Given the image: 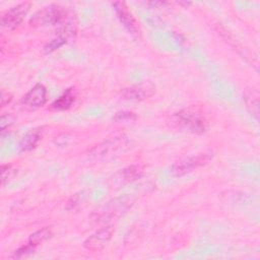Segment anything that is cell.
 Returning a JSON list of instances; mask_svg holds the SVG:
<instances>
[{"label": "cell", "mask_w": 260, "mask_h": 260, "mask_svg": "<svg viewBox=\"0 0 260 260\" xmlns=\"http://www.w3.org/2000/svg\"><path fill=\"white\" fill-rule=\"evenodd\" d=\"M143 175V169L139 165H132L123 170H121L118 174L115 175L113 179V186L114 185H123L127 183H131L139 179Z\"/></svg>", "instance_id": "8fae6325"}, {"label": "cell", "mask_w": 260, "mask_h": 260, "mask_svg": "<svg viewBox=\"0 0 260 260\" xmlns=\"http://www.w3.org/2000/svg\"><path fill=\"white\" fill-rule=\"evenodd\" d=\"M46 102L47 89L43 84L38 83L23 95V98L20 101V105L25 110L34 111L43 107L46 104Z\"/></svg>", "instance_id": "9c48e42d"}, {"label": "cell", "mask_w": 260, "mask_h": 260, "mask_svg": "<svg viewBox=\"0 0 260 260\" xmlns=\"http://www.w3.org/2000/svg\"><path fill=\"white\" fill-rule=\"evenodd\" d=\"M14 176V170L10 165H2L1 166V183L2 186L5 185L12 177Z\"/></svg>", "instance_id": "ac0fdd59"}, {"label": "cell", "mask_w": 260, "mask_h": 260, "mask_svg": "<svg viewBox=\"0 0 260 260\" xmlns=\"http://www.w3.org/2000/svg\"><path fill=\"white\" fill-rule=\"evenodd\" d=\"M112 5L117 14V17L119 18L120 22L124 25V27L132 36L139 38L141 36L140 25H139L137 19L135 18V16L133 15V13L131 12V10L129 9L128 5L122 1L114 2Z\"/></svg>", "instance_id": "8992f818"}, {"label": "cell", "mask_w": 260, "mask_h": 260, "mask_svg": "<svg viewBox=\"0 0 260 260\" xmlns=\"http://www.w3.org/2000/svg\"><path fill=\"white\" fill-rule=\"evenodd\" d=\"M29 2H22L6 10L1 16L2 27L10 30L16 28L23 21L25 15L29 11Z\"/></svg>", "instance_id": "52a82bcc"}, {"label": "cell", "mask_w": 260, "mask_h": 260, "mask_svg": "<svg viewBox=\"0 0 260 260\" xmlns=\"http://www.w3.org/2000/svg\"><path fill=\"white\" fill-rule=\"evenodd\" d=\"M36 250V246L30 245L29 243H27L25 246H22L20 248H18L17 250H15L10 256V259H21L24 257H27L28 255H30L31 253H34Z\"/></svg>", "instance_id": "2e32d148"}, {"label": "cell", "mask_w": 260, "mask_h": 260, "mask_svg": "<svg viewBox=\"0 0 260 260\" xmlns=\"http://www.w3.org/2000/svg\"><path fill=\"white\" fill-rule=\"evenodd\" d=\"M212 158L211 153H198L176 161L171 169V173L175 177H181L193 172L194 170L206 165Z\"/></svg>", "instance_id": "277c9868"}, {"label": "cell", "mask_w": 260, "mask_h": 260, "mask_svg": "<svg viewBox=\"0 0 260 260\" xmlns=\"http://www.w3.org/2000/svg\"><path fill=\"white\" fill-rule=\"evenodd\" d=\"M136 119V116L134 113L129 111H122L116 113V115L113 117V120L116 122H131Z\"/></svg>", "instance_id": "e0dca14e"}, {"label": "cell", "mask_w": 260, "mask_h": 260, "mask_svg": "<svg viewBox=\"0 0 260 260\" xmlns=\"http://www.w3.org/2000/svg\"><path fill=\"white\" fill-rule=\"evenodd\" d=\"M52 236V231L49 228H43L29 236L28 243L32 246H38L47 241Z\"/></svg>", "instance_id": "9a60e30c"}, {"label": "cell", "mask_w": 260, "mask_h": 260, "mask_svg": "<svg viewBox=\"0 0 260 260\" xmlns=\"http://www.w3.org/2000/svg\"><path fill=\"white\" fill-rule=\"evenodd\" d=\"M128 144V139L124 135L116 136L104 140L103 142L96 144L89 152V158L91 159H104L113 154L121 151Z\"/></svg>", "instance_id": "3957f363"}, {"label": "cell", "mask_w": 260, "mask_h": 260, "mask_svg": "<svg viewBox=\"0 0 260 260\" xmlns=\"http://www.w3.org/2000/svg\"><path fill=\"white\" fill-rule=\"evenodd\" d=\"M70 16V13L67 12L62 7L51 4L46 6L35 13L30 18L29 23L32 26H44V25H58L61 26L66 19Z\"/></svg>", "instance_id": "7a4b0ae2"}, {"label": "cell", "mask_w": 260, "mask_h": 260, "mask_svg": "<svg viewBox=\"0 0 260 260\" xmlns=\"http://www.w3.org/2000/svg\"><path fill=\"white\" fill-rule=\"evenodd\" d=\"M145 5L150 6V8H165L166 6L169 5V3L162 2V1H150V2H145Z\"/></svg>", "instance_id": "44dd1931"}, {"label": "cell", "mask_w": 260, "mask_h": 260, "mask_svg": "<svg viewBox=\"0 0 260 260\" xmlns=\"http://www.w3.org/2000/svg\"><path fill=\"white\" fill-rule=\"evenodd\" d=\"M76 92L73 87L66 89L56 101L51 105V110L54 111H64L69 109L75 102Z\"/></svg>", "instance_id": "7c38bea8"}, {"label": "cell", "mask_w": 260, "mask_h": 260, "mask_svg": "<svg viewBox=\"0 0 260 260\" xmlns=\"http://www.w3.org/2000/svg\"><path fill=\"white\" fill-rule=\"evenodd\" d=\"M72 140V136L68 133H62V134H59L58 136H56L54 138V143L58 146H66L70 143V141Z\"/></svg>", "instance_id": "ffe728a7"}, {"label": "cell", "mask_w": 260, "mask_h": 260, "mask_svg": "<svg viewBox=\"0 0 260 260\" xmlns=\"http://www.w3.org/2000/svg\"><path fill=\"white\" fill-rule=\"evenodd\" d=\"M42 139V135L38 130L26 133L19 142V148L21 151H28L35 148Z\"/></svg>", "instance_id": "5bb4252c"}, {"label": "cell", "mask_w": 260, "mask_h": 260, "mask_svg": "<svg viewBox=\"0 0 260 260\" xmlns=\"http://www.w3.org/2000/svg\"><path fill=\"white\" fill-rule=\"evenodd\" d=\"M155 92V86L150 82L134 84L123 88L120 96L128 101H144L152 96Z\"/></svg>", "instance_id": "30bf717a"}, {"label": "cell", "mask_w": 260, "mask_h": 260, "mask_svg": "<svg viewBox=\"0 0 260 260\" xmlns=\"http://www.w3.org/2000/svg\"><path fill=\"white\" fill-rule=\"evenodd\" d=\"M244 100L249 113L257 120L259 118V93L254 88H246L244 91Z\"/></svg>", "instance_id": "4fadbf2b"}, {"label": "cell", "mask_w": 260, "mask_h": 260, "mask_svg": "<svg viewBox=\"0 0 260 260\" xmlns=\"http://www.w3.org/2000/svg\"><path fill=\"white\" fill-rule=\"evenodd\" d=\"M112 237L113 228L111 225L104 226L87 237L83 242V247L88 251L100 252L108 246Z\"/></svg>", "instance_id": "ba28073f"}, {"label": "cell", "mask_w": 260, "mask_h": 260, "mask_svg": "<svg viewBox=\"0 0 260 260\" xmlns=\"http://www.w3.org/2000/svg\"><path fill=\"white\" fill-rule=\"evenodd\" d=\"M132 200L128 196L116 198L108 202L99 212L96 213V220H111L121 216L126 210L131 207Z\"/></svg>", "instance_id": "5b68a950"}, {"label": "cell", "mask_w": 260, "mask_h": 260, "mask_svg": "<svg viewBox=\"0 0 260 260\" xmlns=\"http://www.w3.org/2000/svg\"><path fill=\"white\" fill-rule=\"evenodd\" d=\"M11 100H12V95L9 92H6L3 90L1 93V106L5 107L7 104L11 102Z\"/></svg>", "instance_id": "7402d4cb"}, {"label": "cell", "mask_w": 260, "mask_h": 260, "mask_svg": "<svg viewBox=\"0 0 260 260\" xmlns=\"http://www.w3.org/2000/svg\"><path fill=\"white\" fill-rule=\"evenodd\" d=\"M14 122V117L11 114H3L1 116V121H0V125H1V133L3 134L5 132V130L10 127Z\"/></svg>", "instance_id": "d6986e66"}, {"label": "cell", "mask_w": 260, "mask_h": 260, "mask_svg": "<svg viewBox=\"0 0 260 260\" xmlns=\"http://www.w3.org/2000/svg\"><path fill=\"white\" fill-rule=\"evenodd\" d=\"M171 124L175 128L196 134L203 133L207 128L205 117L194 108H186L175 113L171 118Z\"/></svg>", "instance_id": "6da1fadb"}]
</instances>
